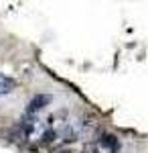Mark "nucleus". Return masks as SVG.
I'll return each instance as SVG.
<instances>
[{"label": "nucleus", "instance_id": "f03ea898", "mask_svg": "<svg viewBox=\"0 0 148 153\" xmlns=\"http://www.w3.org/2000/svg\"><path fill=\"white\" fill-rule=\"evenodd\" d=\"M97 147H100L102 151H108V153H118V149H120V141L116 139L114 135L106 133V135H102V137L97 139Z\"/></svg>", "mask_w": 148, "mask_h": 153}, {"label": "nucleus", "instance_id": "7ed1b4c3", "mask_svg": "<svg viewBox=\"0 0 148 153\" xmlns=\"http://www.w3.org/2000/svg\"><path fill=\"white\" fill-rule=\"evenodd\" d=\"M14 80H10L8 76H4V74H0V96L4 94H10L12 90H14Z\"/></svg>", "mask_w": 148, "mask_h": 153}, {"label": "nucleus", "instance_id": "f257e3e1", "mask_svg": "<svg viewBox=\"0 0 148 153\" xmlns=\"http://www.w3.org/2000/svg\"><path fill=\"white\" fill-rule=\"evenodd\" d=\"M47 104H51V96L49 94H37L33 100L29 102V106H26V114H29V117H34V114L41 112Z\"/></svg>", "mask_w": 148, "mask_h": 153}]
</instances>
